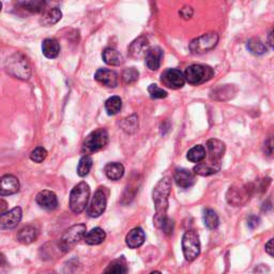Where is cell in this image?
<instances>
[{"instance_id": "obj_1", "label": "cell", "mask_w": 274, "mask_h": 274, "mask_svg": "<svg viewBox=\"0 0 274 274\" xmlns=\"http://www.w3.org/2000/svg\"><path fill=\"white\" fill-rule=\"evenodd\" d=\"M170 180L165 177L157 182L154 190V201L156 207V215L154 219V224L157 228L162 229L165 234H170L173 232V222L167 218L168 209V197L170 194Z\"/></svg>"}, {"instance_id": "obj_2", "label": "cell", "mask_w": 274, "mask_h": 274, "mask_svg": "<svg viewBox=\"0 0 274 274\" xmlns=\"http://www.w3.org/2000/svg\"><path fill=\"white\" fill-rule=\"evenodd\" d=\"M5 68H7L8 73L15 78L27 80L30 78L31 70L29 63L20 53H15L8 58L7 62H5Z\"/></svg>"}, {"instance_id": "obj_3", "label": "cell", "mask_w": 274, "mask_h": 274, "mask_svg": "<svg viewBox=\"0 0 274 274\" xmlns=\"http://www.w3.org/2000/svg\"><path fill=\"white\" fill-rule=\"evenodd\" d=\"M89 197H90V188L86 182H79L73 188L70 194V208L76 214L81 213L88 205Z\"/></svg>"}, {"instance_id": "obj_4", "label": "cell", "mask_w": 274, "mask_h": 274, "mask_svg": "<svg viewBox=\"0 0 274 274\" xmlns=\"http://www.w3.org/2000/svg\"><path fill=\"white\" fill-rule=\"evenodd\" d=\"M108 139L110 137H108V133L105 129L94 130L85 138L84 143H82V151L86 155L95 154V152L106 147Z\"/></svg>"}, {"instance_id": "obj_5", "label": "cell", "mask_w": 274, "mask_h": 274, "mask_svg": "<svg viewBox=\"0 0 274 274\" xmlns=\"http://www.w3.org/2000/svg\"><path fill=\"white\" fill-rule=\"evenodd\" d=\"M214 75L212 68L202 65H192L186 69L184 76L191 85H200L211 79Z\"/></svg>"}, {"instance_id": "obj_6", "label": "cell", "mask_w": 274, "mask_h": 274, "mask_svg": "<svg viewBox=\"0 0 274 274\" xmlns=\"http://www.w3.org/2000/svg\"><path fill=\"white\" fill-rule=\"evenodd\" d=\"M182 251L187 260L192 261L200 254V240L194 231H188L182 237Z\"/></svg>"}, {"instance_id": "obj_7", "label": "cell", "mask_w": 274, "mask_h": 274, "mask_svg": "<svg viewBox=\"0 0 274 274\" xmlns=\"http://www.w3.org/2000/svg\"><path fill=\"white\" fill-rule=\"evenodd\" d=\"M86 235V225L78 224L70 227L66 233L62 235L60 239V248L62 251L68 252L78 243L79 240L84 239Z\"/></svg>"}, {"instance_id": "obj_8", "label": "cell", "mask_w": 274, "mask_h": 274, "mask_svg": "<svg viewBox=\"0 0 274 274\" xmlns=\"http://www.w3.org/2000/svg\"><path fill=\"white\" fill-rule=\"evenodd\" d=\"M219 42V35L215 33L205 34L190 43V50L195 55L207 53L213 49Z\"/></svg>"}, {"instance_id": "obj_9", "label": "cell", "mask_w": 274, "mask_h": 274, "mask_svg": "<svg viewBox=\"0 0 274 274\" xmlns=\"http://www.w3.org/2000/svg\"><path fill=\"white\" fill-rule=\"evenodd\" d=\"M107 203V194L105 188H99L92 197L90 205L88 207L87 213L90 218H99L101 214H103L106 209Z\"/></svg>"}, {"instance_id": "obj_10", "label": "cell", "mask_w": 274, "mask_h": 274, "mask_svg": "<svg viewBox=\"0 0 274 274\" xmlns=\"http://www.w3.org/2000/svg\"><path fill=\"white\" fill-rule=\"evenodd\" d=\"M252 190L248 186H238L229 189L227 193V200L231 205L239 207L250 199Z\"/></svg>"}, {"instance_id": "obj_11", "label": "cell", "mask_w": 274, "mask_h": 274, "mask_svg": "<svg viewBox=\"0 0 274 274\" xmlns=\"http://www.w3.org/2000/svg\"><path fill=\"white\" fill-rule=\"evenodd\" d=\"M162 82L171 89H180L186 84V76L178 69H168L161 76Z\"/></svg>"}, {"instance_id": "obj_12", "label": "cell", "mask_w": 274, "mask_h": 274, "mask_svg": "<svg viewBox=\"0 0 274 274\" xmlns=\"http://www.w3.org/2000/svg\"><path fill=\"white\" fill-rule=\"evenodd\" d=\"M94 79L108 88H116L119 82L118 74L110 69H99L94 74Z\"/></svg>"}, {"instance_id": "obj_13", "label": "cell", "mask_w": 274, "mask_h": 274, "mask_svg": "<svg viewBox=\"0 0 274 274\" xmlns=\"http://www.w3.org/2000/svg\"><path fill=\"white\" fill-rule=\"evenodd\" d=\"M208 158L210 162L221 163L223 156L225 154V144L220 139L211 138L207 142Z\"/></svg>"}, {"instance_id": "obj_14", "label": "cell", "mask_w": 274, "mask_h": 274, "mask_svg": "<svg viewBox=\"0 0 274 274\" xmlns=\"http://www.w3.org/2000/svg\"><path fill=\"white\" fill-rule=\"evenodd\" d=\"M22 216V209L20 207L13 208L10 211L1 215V219H0V228L4 231V229H12L16 227L18 223L21 222Z\"/></svg>"}, {"instance_id": "obj_15", "label": "cell", "mask_w": 274, "mask_h": 274, "mask_svg": "<svg viewBox=\"0 0 274 274\" xmlns=\"http://www.w3.org/2000/svg\"><path fill=\"white\" fill-rule=\"evenodd\" d=\"M37 203L39 205L42 209L47 210V211H52L55 210L58 206V199H57V196L52 191L44 190L37 195L36 197Z\"/></svg>"}, {"instance_id": "obj_16", "label": "cell", "mask_w": 274, "mask_h": 274, "mask_svg": "<svg viewBox=\"0 0 274 274\" xmlns=\"http://www.w3.org/2000/svg\"><path fill=\"white\" fill-rule=\"evenodd\" d=\"M195 173L186 168H179L175 171L174 180L178 187L182 189H189L193 187L196 182Z\"/></svg>"}, {"instance_id": "obj_17", "label": "cell", "mask_w": 274, "mask_h": 274, "mask_svg": "<svg viewBox=\"0 0 274 274\" xmlns=\"http://www.w3.org/2000/svg\"><path fill=\"white\" fill-rule=\"evenodd\" d=\"M20 190V181L13 175H5L0 181V195H13Z\"/></svg>"}, {"instance_id": "obj_18", "label": "cell", "mask_w": 274, "mask_h": 274, "mask_svg": "<svg viewBox=\"0 0 274 274\" xmlns=\"http://www.w3.org/2000/svg\"><path fill=\"white\" fill-rule=\"evenodd\" d=\"M149 43L145 37H139L136 40H134L129 46V54L132 58H142L146 57L149 50Z\"/></svg>"}, {"instance_id": "obj_19", "label": "cell", "mask_w": 274, "mask_h": 274, "mask_svg": "<svg viewBox=\"0 0 274 274\" xmlns=\"http://www.w3.org/2000/svg\"><path fill=\"white\" fill-rule=\"evenodd\" d=\"M163 58V50L161 47H151L149 48L147 55H146V65L151 71H157L161 67Z\"/></svg>"}, {"instance_id": "obj_20", "label": "cell", "mask_w": 274, "mask_h": 274, "mask_svg": "<svg viewBox=\"0 0 274 274\" xmlns=\"http://www.w3.org/2000/svg\"><path fill=\"white\" fill-rule=\"evenodd\" d=\"M145 239H146V235L143 229L141 227H136V228H133L132 231L129 232V234L126 235L125 242H126V245L130 248H137V247H141L144 244Z\"/></svg>"}, {"instance_id": "obj_21", "label": "cell", "mask_w": 274, "mask_h": 274, "mask_svg": "<svg viewBox=\"0 0 274 274\" xmlns=\"http://www.w3.org/2000/svg\"><path fill=\"white\" fill-rule=\"evenodd\" d=\"M221 169V163H214V162H202L198 163L194 167V173L196 175H199L202 177H208L219 173Z\"/></svg>"}, {"instance_id": "obj_22", "label": "cell", "mask_w": 274, "mask_h": 274, "mask_svg": "<svg viewBox=\"0 0 274 274\" xmlns=\"http://www.w3.org/2000/svg\"><path fill=\"white\" fill-rule=\"evenodd\" d=\"M102 58L108 66H121L124 61L122 54L115 48H105L102 53Z\"/></svg>"}, {"instance_id": "obj_23", "label": "cell", "mask_w": 274, "mask_h": 274, "mask_svg": "<svg viewBox=\"0 0 274 274\" xmlns=\"http://www.w3.org/2000/svg\"><path fill=\"white\" fill-rule=\"evenodd\" d=\"M42 53L48 59H55L60 53V45L55 39H45L42 43Z\"/></svg>"}, {"instance_id": "obj_24", "label": "cell", "mask_w": 274, "mask_h": 274, "mask_svg": "<svg viewBox=\"0 0 274 274\" xmlns=\"http://www.w3.org/2000/svg\"><path fill=\"white\" fill-rule=\"evenodd\" d=\"M104 173L110 180L117 181V180H120L121 178L123 177L124 167L122 164L118 163V162L108 163L104 168Z\"/></svg>"}, {"instance_id": "obj_25", "label": "cell", "mask_w": 274, "mask_h": 274, "mask_svg": "<svg viewBox=\"0 0 274 274\" xmlns=\"http://www.w3.org/2000/svg\"><path fill=\"white\" fill-rule=\"evenodd\" d=\"M106 238V234L103 229L100 227L92 228L90 232L86 233L84 240L89 245H99L103 242Z\"/></svg>"}, {"instance_id": "obj_26", "label": "cell", "mask_w": 274, "mask_h": 274, "mask_svg": "<svg viewBox=\"0 0 274 274\" xmlns=\"http://www.w3.org/2000/svg\"><path fill=\"white\" fill-rule=\"evenodd\" d=\"M61 17H62L61 11L58 8H53L44 12L40 20V23L43 25V26L49 27L58 23L61 20Z\"/></svg>"}, {"instance_id": "obj_27", "label": "cell", "mask_w": 274, "mask_h": 274, "mask_svg": "<svg viewBox=\"0 0 274 274\" xmlns=\"http://www.w3.org/2000/svg\"><path fill=\"white\" fill-rule=\"evenodd\" d=\"M38 238V231L34 226H26L22 228L17 234V240L23 244H30Z\"/></svg>"}, {"instance_id": "obj_28", "label": "cell", "mask_w": 274, "mask_h": 274, "mask_svg": "<svg viewBox=\"0 0 274 274\" xmlns=\"http://www.w3.org/2000/svg\"><path fill=\"white\" fill-rule=\"evenodd\" d=\"M206 155H207V152H206L205 147H203V146H201V145H197V146H194L193 148H191L188 151L187 158L190 162L198 164V163H201L203 160H205Z\"/></svg>"}, {"instance_id": "obj_29", "label": "cell", "mask_w": 274, "mask_h": 274, "mask_svg": "<svg viewBox=\"0 0 274 274\" xmlns=\"http://www.w3.org/2000/svg\"><path fill=\"white\" fill-rule=\"evenodd\" d=\"M121 108H122V101H121L119 97H116V95L107 99L105 102V111L110 116L117 115L121 111Z\"/></svg>"}, {"instance_id": "obj_30", "label": "cell", "mask_w": 274, "mask_h": 274, "mask_svg": "<svg viewBox=\"0 0 274 274\" xmlns=\"http://www.w3.org/2000/svg\"><path fill=\"white\" fill-rule=\"evenodd\" d=\"M127 273V267L124 263L123 259L115 260L108 266L103 274H126Z\"/></svg>"}, {"instance_id": "obj_31", "label": "cell", "mask_w": 274, "mask_h": 274, "mask_svg": "<svg viewBox=\"0 0 274 274\" xmlns=\"http://www.w3.org/2000/svg\"><path fill=\"white\" fill-rule=\"evenodd\" d=\"M203 222L209 229H215L220 224L218 214L212 209H206L203 212Z\"/></svg>"}, {"instance_id": "obj_32", "label": "cell", "mask_w": 274, "mask_h": 274, "mask_svg": "<svg viewBox=\"0 0 274 274\" xmlns=\"http://www.w3.org/2000/svg\"><path fill=\"white\" fill-rule=\"evenodd\" d=\"M246 47L252 54L257 56L264 55L268 50L266 44L261 42L259 39H251L250 41H247Z\"/></svg>"}, {"instance_id": "obj_33", "label": "cell", "mask_w": 274, "mask_h": 274, "mask_svg": "<svg viewBox=\"0 0 274 274\" xmlns=\"http://www.w3.org/2000/svg\"><path fill=\"white\" fill-rule=\"evenodd\" d=\"M92 158L89 156L82 157L78 165V175L79 177H86L92 167Z\"/></svg>"}, {"instance_id": "obj_34", "label": "cell", "mask_w": 274, "mask_h": 274, "mask_svg": "<svg viewBox=\"0 0 274 274\" xmlns=\"http://www.w3.org/2000/svg\"><path fill=\"white\" fill-rule=\"evenodd\" d=\"M139 72L135 68H129L125 69L122 73V80L126 85H132L134 82H136L138 79Z\"/></svg>"}, {"instance_id": "obj_35", "label": "cell", "mask_w": 274, "mask_h": 274, "mask_svg": "<svg viewBox=\"0 0 274 274\" xmlns=\"http://www.w3.org/2000/svg\"><path fill=\"white\" fill-rule=\"evenodd\" d=\"M148 92L150 94V97L152 99H165V98H167V91L166 90H164V89L160 88L156 84H151L149 87H148Z\"/></svg>"}, {"instance_id": "obj_36", "label": "cell", "mask_w": 274, "mask_h": 274, "mask_svg": "<svg viewBox=\"0 0 274 274\" xmlns=\"http://www.w3.org/2000/svg\"><path fill=\"white\" fill-rule=\"evenodd\" d=\"M46 157H47V151L43 147H37L30 154L31 161H34L35 163H42L44 160H45Z\"/></svg>"}, {"instance_id": "obj_37", "label": "cell", "mask_w": 274, "mask_h": 274, "mask_svg": "<svg viewBox=\"0 0 274 274\" xmlns=\"http://www.w3.org/2000/svg\"><path fill=\"white\" fill-rule=\"evenodd\" d=\"M22 7L24 9H26L30 12H34V13H38V12H41L44 10L45 7V2L44 1H26L21 3Z\"/></svg>"}, {"instance_id": "obj_38", "label": "cell", "mask_w": 274, "mask_h": 274, "mask_svg": "<svg viewBox=\"0 0 274 274\" xmlns=\"http://www.w3.org/2000/svg\"><path fill=\"white\" fill-rule=\"evenodd\" d=\"M264 152L267 157H274V135L269 136L265 142Z\"/></svg>"}, {"instance_id": "obj_39", "label": "cell", "mask_w": 274, "mask_h": 274, "mask_svg": "<svg viewBox=\"0 0 274 274\" xmlns=\"http://www.w3.org/2000/svg\"><path fill=\"white\" fill-rule=\"evenodd\" d=\"M260 224V219L256 215H250L247 219V226L251 229H255Z\"/></svg>"}, {"instance_id": "obj_40", "label": "cell", "mask_w": 274, "mask_h": 274, "mask_svg": "<svg viewBox=\"0 0 274 274\" xmlns=\"http://www.w3.org/2000/svg\"><path fill=\"white\" fill-rule=\"evenodd\" d=\"M179 14L184 18V20H189V18H191L193 15V9L191 7H188V5H186V7H183L180 10Z\"/></svg>"}, {"instance_id": "obj_41", "label": "cell", "mask_w": 274, "mask_h": 274, "mask_svg": "<svg viewBox=\"0 0 274 274\" xmlns=\"http://www.w3.org/2000/svg\"><path fill=\"white\" fill-rule=\"evenodd\" d=\"M266 252L270 255V256L274 257V239H271L267 242V244L265 246Z\"/></svg>"}, {"instance_id": "obj_42", "label": "cell", "mask_w": 274, "mask_h": 274, "mask_svg": "<svg viewBox=\"0 0 274 274\" xmlns=\"http://www.w3.org/2000/svg\"><path fill=\"white\" fill-rule=\"evenodd\" d=\"M269 273V268L266 265H259L255 268V274H268Z\"/></svg>"}, {"instance_id": "obj_43", "label": "cell", "mask_w": 274, "mask_h": 274, "mask_svg": "<svg viewBox=\"0 0 274 274\" xmlns=\"http://www.w3.org/2000/svg\"><path fill=\"white\" fill-rule=\"evenodd\" d=\"M268 44H269V46L271 48L274 49V26H273L272 30L270 31L269 36H268Z\"/></svg>"}, {"instance_id": "obj_44", "label": "cell", "mask_w": 274, "mask_h": 274, "mask_svg": "<svg viewBox=\"0 0 274 274\" xmlns=\"http://www.w3.org/2000/svg\"><path fill=\"white\" fill-rule=\"evenodd\" d=\"M0 213H1V215L2 214H4L5 212H8V211H5V210H7V202H5L3 199H1L0 200Z\"/></svg>"}, {"instance_id": "obj_45", "label": "cell", "mask_w": 274, "mask_h": 274, "mask_svg": "<svg viewBox=\"0 0 274 274\" xmlns=\"http://www.w3.org/2000/svg\"><path fill=\"white\" fill-rule=\"evenodd\" d=\"M150 274H161V272H158V271H154V272H151Z\"/></svg>"}, {"instance_id": "obj_46", "label": "cell", "mask_w": 274, "mask_h": 274, "mask_svg": "<svg viewBox=\"0 0 274 274\" xmlns=\"http://www.w3.org/2000/svg\"><path fill=\"white\" fill-rule=\"evenodd\" d=\"M48 274H56V273H48Z\"/></svg>"}]
</instances>
